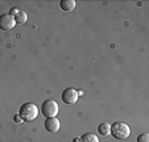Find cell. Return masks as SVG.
<instances>
[{
    "label": "cell",
    "mask_w": 149,
    "mask_h": 142,
    "mask_svg": "<svg viewBox=\"0 0 149 142\" xmlns=\"http://www.w3.org/2000/svg\"><path fill=\"white\" fill-rule=\"evenodd\" d=\"M19 116L23 121L31 123V121L36 120L37 116H38V108H37V105L33 103H25L20 107Z\"/></svg>",
    "instance_id": "obj_1"
},
{
    "label": "cell",
    "mask_w": 149,
    "mask_h": 142,
    "mask_svg": "<svg viewBox=\"0 0 149 142\" xmlns=\"http://www.w3.org/2000/svg\"><path fill=\"white\" fill-rule=\"evenodd\" d=\"M116 139H125L130 137L131 129L128 126V124L123 123V121H116L111 125V133Z\"/></svg>",
    "instance_id": "obj_2"
},
{
    "label": "cell",
    "mask_w": 149,
    "mask_h": 142,
    "mask_svg": "<svg viewBox=\"0 0 149 142\" xmlns=\"http://www.w3.org/2000/svg\"><path fill=\"white\" fill-rule=\"evenodd\" d=\"M58 104L56 100H45L41 105L42 114L48 118V117H56L58 113Z\"/></svg>",
    "instance_id": "obj_3"
},
{
    "label": "cell",
    "mask_w": 149,
    "mask_h": 142,
    "mask_svg": "<svg viewBox=\"0 0 149 142\" xmlns=\"http://www.w3.org/2000/svg\"><path fill=\"white\" fill-rule=\"evenodd\" d=\"M61 98H62V101H63L65 104H69V105H71V104H75L77 101H78L79 92L77 91L75 88L70 87V88H66L65 91L62 92Z\"/></svg>",
    "instance_id": "obj_4"
},
{
    "label": "cell",
    "mask_w": 149,
    "mask_h": 142,
    "mask_svg": "<svg viewBox=\"0 0 149 142\" xmlns=\"http://www.w3.org/2000/svg\"><path fill=\"white\" fill-rule=\"evenodd\" d=\"M16 26V22H15V19L9 15H1L0 16V29L3 30H11Z\"/></svg>",
    "instance_id": "obj_5"
},
{
    "label": "cell",
    "mask_w": 149,
    "mask_h": 142,
    "mask_svg": "<svg viewBox=\"0 0 149 142\" xmlns=\"http://www.w3.org/2000/svg\"><path fill=\"white\" fill-rule=\"evenodd\" d=\"M44 125H45L46 132H49V133H57L59 130V128H61L59 120L56 118V117H48L45 123H44Z\"/></svg>",
    "instance_id": "obj_6"
},
{
    "label": "cell",
    "mask_w": 149,
    "mask_h": 142,
    "mask_svg": "<svg viewBox=\"0 0 149 142\" xmlns=\"http://www.w3.org/2000/svg\"><path fill=\"white\" fill-rule=\"evenodd\" d=\"M75 6H77V3L74 0H61V3H59L61 9L65 12L74 11V9H75Z\"/></svg>",
    "instance_id": "obj_7"
},
{
    "label": "cell",
    "mask_w": 149,
    "mask_h": 142,
    "mask_svg": "<svg viewBox=\"0 0 149 142\" xmlns=\"http://www.w3.org/2000/svg\"><path fill=\"white\" fill-rule=\"evenodd\" d=\"M13 19H15V22L19 24V25H23V24H25V22L28 21V16H26V13L24 11H19V13H17Z\"/></svg>",
    "instance_id": "obj_8"
},
{
    "label": "cell",
    "mask_w": 149,
    "mask_h": 142,
    "mask_svg": "<svg viewBox=\"0 0 149 142\" xmlns=\"http://www.w3.org/2000/svg\"><path fill=\"white\" fill-rule=\"evenodd\" d=\"M79 142H99V138L94 133H86L79 138Z\"/></svg>",
    "instance_id": "obj_9"
},
{
    "label": "cell",
    "mask_w": 149,
    "mask_h": 142,
    "mask_svg": "<svg viewBox=\"0 0 149 142\" xmlns=\"http://www.w3.org/2000/svg\"><path fill=\"white\" fill-rule=\"evenodd\" d=\"M98 132L100 136H108L111 133V125L108 123H103L98 126Z\"/></svg>",
    "instance_id": "obj_10"
},
{
    "label": "cell",
    "mask_w": 149,
    "mask_h": 142,
    "mask_svg": "<svg viewBox=\"0 0 149 142\" xmlns=\"http://www.w3.org/2000/svg\"><path fill=\"white\" fill-rule=\"evenodd\" d=\"M137 142H149V134H148V133H141V134H139Z\"/></svg>",
    "instance_id": "obj_11"
},
{
    "label": "cell",
    "mask_w": 149,
    "mask_h": 142,
    "mask_svg": "<svg viewBox=\"0 0 149 142\" xmlns=\"http://www.w3.org/2000/svg\"><path fill=\"white\" fill-rule=\"evenodd\" d=\"M17 13H19V9L17 8H12L11 11H9V16H12V17H15Z\"/></svg>",
    "instance_id": "obj_12"
},
{
    "label": "cell",
    "mask_w": 149,
    "mask_h": 142,
    "mask_svg": "<svg viewBox=\"0 0 149 142\" xmlns=\"http://www.w3.org/2000/svg\"><path fill=\"white\" fill-rule=\"evenodd\" d=\"M15 121H16V123H21L23 120H21V118H20V116L17 114V116H15Z\"/></svg>",
    "instance_id": "obj_13"
},
{
    "label": "cell",
    "mask_w": 149,
    "mask_h": 142,
    "mask_svg": "<svg viewBox=\"0 0 149 142\" xmlns=\"http://www.w3.org/2000/svg\"><path fill=\"white\" fill-rule=\"evenodd\" d=\"M73 142H79V138H74V141Z\"/></svg>",
    "instance_id": "obj_14"
}]
</instances>
